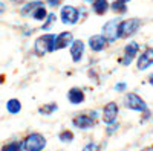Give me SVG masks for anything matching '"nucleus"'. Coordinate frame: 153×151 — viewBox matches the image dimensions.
I'll return each instance as SVG.
<instances>
[{"instance_id": "nucleus-19", "label": "nucleus", "mask_w": 153, "mask_h": 151, "mask_svg": "<svg viewBox=\"0 0 153 151\" xmlns=\"http://www.w3.org/2000/svg\"><path fill=\"white\" fill-rule=\"evenodd\" d=\"M57 110H58L57 102H48V104H43V105L38 107V113H40V115H45V116L52 115V113H55Z\"/></svg>"}, {"instance_id": "nucleus-7", "label": "nucleus", "mask_w": 153, "mask_h": 151, "mask_svg": "<svg viewBox=\"0 0 153 151\" xmlns=\"http://www.w3.org/2000/svg\"><path fill=\"white\" fill-rule=\"evenodd\" d=\"M103 35L107 38V41H115L120 38V20L112 18L103 26Z\"/></svg>"}, {"instance_id": "nucleus-27", "label": "nucleus", "mask_w": 153, "mask_h": 151, "mask_svg": "<svg viewBox=\"0 0 153 151\" xmlns=\"http://www.w3.org/2000/svg\"><path fill=\"white\" fill-rule=\"evenodd\" d=\"M5 11H6V5L3 2H0V14H3Z\"/></svg>"}, {"instance_id": "nucleus-15", "label": "nucleus", "mask_w": 153, "mask_h": 151, "mask_svg": "<svg viewBox=\"0 0 153 151\" xmlns=\"http://www.w3.org/2000/svg\"><path fill=\"white\" fill-rule=\"evenodd\" d=\"M109 8L110 5L107 0H92V9L97 15H104Z\"/></svg>"}, {"instance_id": "nucleus-4", "label": "nucleus", "mask_w": 153, "mask_h": 151, "mask_svg": "<svg viewBox=\"0 0 153 151\" xmlns=\"http://www.w3.org/2000/svg\"><path fill=\"white\" fill-rule=\"evenodd\" d=\"M123 102L124 105L129 108V110H133V111H139V113H143L147 110V102L139 96L138 93L132 92V93H127L123 99Z\"/></svg>"}, {"instance_id": "nucleus-13", "label": "nucleus", "mask_w": 153, "mask_h": 151, "mask_svg": "<svg viewBox=\"0 0 153 151\" xmlns=\"http://www.w3.org/2000/svg\"><path fill=\"white\" fill-rule=\"evenodd\" d=\"M68 99H69L71 104L78 105V104H83L84 102L86 95H84V92L80 89V87H72V89L68 92Z\"/></svg>"}, {"instance_id": "nucleus-32", "label": "nucleus", "mask_w": 153, "mask_h": 151, "mask_svg": "<svg viewBox=\"0 0 153 151\" xmlns=\"http://www.w3.org/2000/svg\"><path fill=\"white\" fill-rule=\"evenodd\" d=\"M86 2H92V0H86Z\"/></svg>"}, {"instance_id": "nucleus-3", "label": "nucleus", "mask_w": 153, "mask_h": 151, "mask_svg": "<svg viewBox=\"0 0 153 151\" xmlns=\"http://www.w3.org/2000/svg\"><path fill=\"white\" fill-rule=\"evenodd\" d=\"M97 124V113H78L72 118V125L78 130H91Z\"/></svg>"}, {"instance_id": "nucleus-10", "label": "nucleus", "mask_w": 153, "mask_h": 151, "mask_svg": "<svg viewBox=\"0 0 153 151\" xmlns=\"http://www.w3.org/2000/svg\"><path fill=\"white\" fill-rule=\"evenodd\" d=\"M150 66H153V49H152V47L143 50L141 55L138 57V61H136L138 70H146V69H149Z\"/></svg>"}, {"instance_id": "nucleus-17", "label": "nucleus", "mask_w": 153, "mask_h": 151, "mask_svg": "<svg viewBox=\"0 0 153 151\" xmlns=\"http://www.w3.org/2000/svg\"><path fill=\"white\" fill-rule=\"evenodd\" d=\"M6 110H8L9 115H19L22 111V102L17 98H11L6 102Z\"/></svg>"}, {"instance_id": "nucleus-24", "label": "nucleus", "mask_w": 153, "mask_h": 151, "mask_svg": "<svg viewBox=\"0 0 153 151\" xmlns=\"http://www.w3.org/2000/svg\"><path fill=\"white\" fill-rule=\"evenodd\" d=\"M81 151H101V147L97 142H89V144L84 145V148Z\"/></svg>"}, {"instance_id": "nucleus-28", "label": "nucleus", "mask_w": 153, "mask_h": 151, "mask_svg": "<svg viewBox=\"0 0 153 151\" xmlns=\"http://www.w3.org/2000/svg\"><path fill=\"white\" fill-rule=\"evenodd\" d=\"M12 3H17V5H20V3H23V2H26V0H11Z\"/></svg>"}, {"instance_id": "nucleus-30", "label": "nucleus", "mask_w": 153, "mask_h": 151, "mask_svg": "<svg viewBox=\"0 0 153 151\" xmlns=\"http://www.w3.org/2000/svg\"><path fill=\"white\" fill-rule=\"evenodd\" d=\"M143 151H153V150H152V148H150V147H147V148H144V150H143Z\"/></svg>"}, {"instance_id": "nucleus-6", "label": "nucleus", "mask_w": 153, "mask_h": 151, "mask_svg": "<svg viewBox=\"0 0 153 151\" xmlns=\"http://www.w3.org/2000/svg\"><path fill=\"white\" fill-rule=\"evenodd\" d=\"M118 104L115 102V101H110V102H107L103 108V122L107 125H113L115 122H117V118H118Z\"/></svg>"}, {"instance_id": "nucleus-5", "label": "nucleus", "mask_w": 153, "mask_h": 151, "mask_svg": "<svg viewBox=\"0 0 153 151\" xmlns=\"http://www.w3.org/2000/svg\"><path fill=\"white\" fill-rule=\"evenodd\" d=\"M139 28H141V20L139 18H129L120 21V38H129Z\"/></svg>"}, {"instance_id": "nucleus-12", "label": "nucleus", "mask_w": 153, "mask_h": 151, "mask_svg": "<svg viewBox=\"0 0 153 151\" xmlns=\"http://www.w3.org/2000/svg\"><path fill=\"white\" fill-rule=\"evenodd\" d=\"M83 55H84V43L81 40H74V43L71 44V57L74 63H80Z\"/></svg>"}, {"instance_id": "nucleus-14", "label": "nucleus", "mask_w": 153, "mask_h": 151, "mask_svg": "<svg viewBox=\"0 0 153 151\" xmlns=\"http://www.w3.org/2000/svg\"><path fill=\"white\" fill-rule=\"evenodd\" d=\"M74 43V37L71 32H61L57 35L55 38V50H60V49H66L68 46H71Z\"/></svg>"}, {"instance_id": "nucleus-8", "label": "nucleus", "mask_w": 153, "mask_h": 151, "mask_svg": "<svg viewBox=\"0 0 153 151\" xmlns=\"http://www.w3.org/2000/svg\"><path fill=\"white\" fill-rule=\"evenodd\" d=\"M60 17H61V21L65 24H75L80 18V11L76 9L75 6H71V5H65L60 11Z\"/></svg>"}, {"instance_id": "nucleus-20", "label": "nucleus", "mask_w": 153, "mask_h": 151, "mask_svg": "<svg viewBox=\"0 0 153 151\" xmlns=\"http://www.w3.org/2000/svg\"><path fill=\"white\" fill-rule=\"evenodd\" d=\"M58 139H60L63 144H71V142L75 139V134H74L72 130L65 128V130H61V131L58 133Z\"/></svg>"}, {"instance_id": "nucleus-23", "label": "nucleus", "mask_w": 153, "mask_h": 151, "mask_svg": "<svg viewBox=\"0 0 153 151\" xmlns=\"http://www.w3.org/2000/svg\"><path fill=\"white\" fill-rule=\"evenodd\" d=\"M55 20H57L55 14H52V12H49L48 17H46V18H45V21H43V24H42V29H43V31L51 29V28H52V24L55 23Z\"/></svg>"}, {"instance_id": "nucleus-21", "label": "nucleus", "mask_w": 153, "mask_h": 151, "mask_svg": "<svg viewBox=\"0 0 153 151\" xmlns=\"http://www.w3.org/2000/svg\"><path fill=\"white\" fill-rule=\"evenodd\" d=\"M110 9L115 12V14H118V15H123V14H126L127 12V5L124 3V2H113L112 5H110Z\"/></svg>"}, {"instance_id": "nucleus-2", "label": "nucleus", "mask_w": 153, "mask_h": 151, "mask_svg": "<svg viewBox=\"0 0 153 151\" xmlns=\"http://www.w3.org/2000/svg\"><path fill=\"white\" fill-rule=\"evenodd\" d=\"M55 38H57V35H54V34H45L42 37H38L34 43L35 54L43 57L45 54L55 52Z\"/></svg>"}, {"instance_id": "nucleus-18", "label": "nucleus", "mask_w": 153, "mask_h": 151, "mask_svg": "<svg viewBox=\"0 0 153 151\" xmlns=\"http://www.w3.org/2000/svg\"><path fill=\"white\" fill-rule=\"evenodd\" d=\"M0 151H25V148H23V142H22V141H17V139L9 141V142H6V144L2 145Z\"/></svg>"}, {"instance_id": "nucleus-29", "label": "nucleus", "mask_w": 153, "mask_h": 151, "mask_svg": "<svg viewBox=\"0 0 153 151\" xmlns=\"http://www.w3.org/2000/svg\"><path fill=\"white\" fill-rule=\"evenodd\" d=\"M149 82H150V85L153 87V75H150V77H149Z\"/></svg>"}, {"instance_id": "nucleus-26", "label": "nucleus", "mask_w": 153, "mask_h": 151, "mask_svg": "<svg viewBox=\"0 0 153 151\" xmlns=\"http://www.w3.org/2000/svg\"><path fill=\"white\" fill-rule=\"evenodd\" d=\"M46 2H48V5H49V6H52V8H57V6H60L61 0H46Z\"/></svg>"}, {"instance_id": "nucleus-22", "label": "nucleus", "mask_w": 153, "mask_h": 151, "mask_svg": "<svg viewBox=\"0 0 153 151\" xmlns=\"http://www.w3.org/2000/svg\"><path fill=\"white\" fill-rule=\"evenodd\" d=\"M48 14H49V12L46 11L45 5H42V6H38V8L34 11L32 18H34V20H38V21H45V18L48 17Z\"/></svg>"}, {"instance_id": "nucleus-25", "label": "nucleus", "mask_w": 153, "mask_h": 151, "mask_svg": "<svg viewBox=\"0 0 153 151\" xmlns=\"http://www.w3.org/2000/svg\"><path fill=\"white\" fill-rule=\"evenodd\" d=\"M126 87H127L126 82H117V84H115V90H117V92H124Z\"/></svg>"}, {"instance_id": "nucleus-16", "label": "nucleus", "mask_w": 153, "mask_h": 151, "mask_svg": "<svg viewBox=\"0 0 153 151\" xmlns=\"http://www.w3.org/2000/svg\"><path fill=\"white\" fill-rule=\"evenodd\" d=\"M42 5H45L43 2H40V0H35V2H31V3H28V5H25L22 9H20V14H22V17H32V14H34V11L38 8V6H42Z\"/></svg>"}, {"instance_id": "nucleus-9", "label": "nucleus", "mask_w": 153, "mask_h": 151, "mask_svg": "<svg viewBox=\"0 0 153 151\" xmlns=\"http://www.w3.org/2000/svg\"><path fill=\"white\" fill-rule=\"evenodd\" d=\"M138 50H139V44L136 41H130L129 44H127L124 47V54L123 57H120V64L121 66H129L130 63L133 61V58L138 55Z\"/></svg>"}, {"instance_id": "nucleus-33", "label": "nucleus", "mask_w": 153, "mask_h": 151, "mask_svg": "<svg viewBox=\"0 0 153 151\" xmlns=\"http://www.w3.org/2000/svg\"><path fill=\"white\" fill-rule=\"evenodd\" d=\"M150 148H152V150H153V145H152V147H150Z\"/></svg>"}, {"instance_id": "nucleus-1", "label": "nucleus", "mask_w": 153, "mask_h": 151, "mask_svg": "<svg viewBox=\"0 0 153 151\" xmlns=\"http://www.w3.org/2000/svg\"><path fill=\"white\" fill-rule=\"evenodd\" d=\"M22 142H23L25 151H43L48 144L46 137L38 131H31L29 134L23 137Z\"/></svg>"}, {"instance_id": "nucleus-31", "label": "nucleus", "mask_w": 153, "mask_h": 151, "mask_svg": "<svg viewBox=\"0 0 153 151\" xmlns=\"http://www.w3.org/2000/svg\"><path fill=\"white\" fill-rule=\"evenodd\" d=\"M120 2H124V3H127V2H130V0H120Z\"/></svg>"}, {"instance_id": "nucleus-11", "label": "nucleus", "mask_w": 153, "mask_h": 151, "mask_svg": "<svg viewBox=\"0 0 153 151\" xmlns=\"http://www.w3.org/2000/svg\"><path fill=\"white\" fill-rule=\"evenodd\" d=\"M107 38L104 35H92L91 38H89V47H91L94 52H101V50H104V47L107 46Z\"/></svg>"}]
</instances>
